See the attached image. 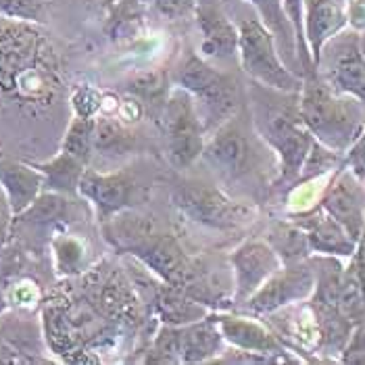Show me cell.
<instances>
[{"instance_id":"cell-1","label":"cell","mask_w":365,"mask_h":365,"mask_svg":"<svg viewBox=\"0 0 365 365\" xmlns=\"http://www.w3.org/2000/svg\"><path fill=\"white\" fill-rule=\"evenodd\" d=\"M103 238L119 255H128L153 272L159 280L186 290L190 297L211 307V286L197 261L186 253L180 240L155 220L128 209L101 224Z\"/></svg>"},{"instance_id":"cell-2","label":"cell","mask_w":365,"mask_h":365,"mask_svg":"<svg viewBox=\"0 0 365 365\" xmlns=\"http://www.w3.org/2000/svg\"><path fill=\"white\" fill-rule=\"evenodd\" d=\"M255 130L278 161L276 186L301 180V173L315 146V138L303 121L299 92H278L255 84L247 103Z\"/></svg>"},{"instance_id":"cell-3","label":"cell","mask_w":365,"mask_h":365,"mask_svg":"<svg viewBox=\"0 0 365 365\" xmlns=\"http://www.w3.org/2000/svg\"><path fill=\"white\" fill-rule=\"evenodd\" d=\"M365 103L340 94L317 71L305 76L299 107L313 138L338 155L353 148L365 128Z\"/></svg>"},{"instance_id":"cell-4","label":"cell","mask_w":365,"mask_h":365,"mask_svg":"<svg viewBox=\"0 0 365 365\" xmlns=\"http://www.w3.org/2000/svg\"><path fill=\"white\" fill-rule=\"evenodd\" d=\"M173 86L186 90L197 105L209 136L245 109L240 84L225 71L198 55L197 48L186 46L175 65L169 69Z\"/></svg>"},{"instance_id":"cell-5","label":"cell","mask_w":365,"mask_h":365,"mask_svg":"<svg viewBox=\"0 0 365 365\" xmlns=\"http://www.w3.org/2000/svg\"><path fill=\"white\" fill-rule=\"evenodd\" d=\"M236 28L238 63L251 82L278 92H301L305 78L286 65L274 34L259 19L257 13H242L236 21Z\"/></svg>"},{"instance_id":"cell-6","label":"cell","mask_w":365,"mask_h":365,"mask_svg":"<svg viewBox=\"0 0 365 365\" xmlns=\"http://www.w3.org/2000/svg\"><path fill=\"white\" fill-rule=\"evenodd\" d=\"M171 202L182 217L211 230H238L257 217L255 205L230 197L222 188L198 180L175 184Z\"/></svg>"},{"instance_id":"cell-7","label":"cell","mask_w":365,"mask_h":365,"mask_svg":"<svg viewBox=\"0 0 365 365\" xmlns=\"http://www.w3.org/2000/svg\"><path fill=\"white\" fill-rule=\"evenodd\" d=\"M259 138L249 109L232 117L220 130H215L205 144L202 159L227 182H240L261 165Z\"/></svg>"},{"instance_id":"cell-8","label":"cell","mask_w":365,"mask_h":365,"mask_svg":"<svg viewBox=\"0 0 365 365\" xmlns=\"http://www.w3.org/2000/svg\"><path fill=\"white\" fill-rule=\"evenodd\" d=\"M157 123L165 136L169 163L180 171L192 168L202 157L209 138L195 98L186 90L173 86Z\"/></svg>"},{"instance_id":"cell-9","label":"cell","mask_w":365,"mask_h":365,"mask_svg":"<svg viewBox=\"0 0 365 365\" xmlns=\"http://www.w3.org/2000/svg\"><path fill=\"white\" fill-rule=\"evenodd\" d=\"M80 197L94 213L96 222L105 224L128 209H136L144 197V188L128 169L96 171L88 168L80 182Z\"/></svg>"},{"instance_id":"cell-10","label":"cell","mask_w":365,"mask_h":365,"mask_svg":"<svg viewBox=\"0 0 365 365\" xmlns=\"http://www.w3.org/2000/svg\"><path fill=\"white\" fill-rule=\"evenodd\" d=\"M317 73L340 94L365 103V53L357 29L340 31L322 51Z\"/></svg>"},{"instance_id":"cell-11","label":"cell","mask_w":365,"mask_h":365,"mask_svg":"<svg viewBox=\"0 0 365 365\" xmlns=\"http://www.w3.org/2000/svg\"><path fill=\"white\" fill-rule=\"evenodd\" d=\"M315 290V269L311 259L286 263L242 305L251 315L269 317L297 303H307Z\"/></svg>"},{"instance_id":"cell-12","label":"cell","mask_w":365,"mask_h":365,"mask_svg":"<svg viewBox=\"0 0 365 365\" xmlns=\"http://www.w3.org/2000/svg\"><path fill=\"white\" fill-rule=\"evenodd\" d=\"M217 326L225 338V344L238 351H247L265 357L269 364H299L290 346L257 315H240L225 309L213 311Z\"/></svg>"},{"instance_id":"cell-13","label":"cell","mask_w":365,"mask_h":365,"mask_svg":"<svg viewBox=\"0 0 365 365\" xmlns=\"http://www.w3.org/2000/svg\"><path fill=\"white\" fill-rule=\"evenodd\" d=\"M234 272L232 305L242 307L255 292L269 280L282 265L280 255L265 238H247L227 255Z\"/></svg>"},{"instance_id":"cell-14","label":"cell","mask_w":365,"mask_h":365,"mask_svg":"<svg viewBox=\"0 0 365 365\" xmlns=\"http://www.w3.org/2000/svg\"><path fill=\"white\" fill-rule=\"evenodd\" d=\"M317 205L359 245L365 230V184L353 169H338Z\"/></svg>"},{"instance_id":"cell-15","label":"cell","mask_w":365,"mask_h":365,"mask_svg":"<svg viewBox=\"0 0 365 365\" xmlns=\"http://www.w3.org/2000/svg\"><path fill=\"white\" fill-rule=\"evenodd\" d=\"M192 17L198 31V55L211 63L238 58V28L222 0H198Z\"/></svg>"},{"instance_id":"cell-16","label":"cell","mask_w":365,"mask_h":365,"mask_svg":"<svg viewBox=\"0 0 365 365\" xmlns=\"http://www.w3.org/2000/svg\"><path fill=\"white\" fill-rule=\"evenodd\" d=\"M351 2L349 0H305L303 31L311 61L317 69L324 46L349 26Z\"/></svg>"},{"instance_id":"cell-17","label":"cell","mask_w":365,"mask_h":365,"mask_svg":"<svg viewBox=\"0 0 365 365\" xmlns=\"http://www.w3.org/2000/svg\"><path fill=\"white\" fill-rule=\"evenodd\" d=\"M292 222L303 227V232L307 234L313 255L351 259L357 253V240L319 205L311 211L292 215Z\"/></svg>"},{"instance_id":"cell-18","label":"cell","mask_w":365,"mask_h":365,"mask_svg":"<svg viewBox=\"0 0 365 365\" xmlns=\"http://www.w3.org/2000/svg\"><path fill=\"white\" fill-rule=\"evenodd\" d=\"M225 338L213 311L192 324L178 326L180 364H209L224 355Z\"/></svg>"},{"instance_id":"cell-19","label":"cell","mask_w":365,"mask_h":365,"mask_svg":"<svg viewBox=\"0 0 365 365\" xmlns=\"http://www.w3.org/2000/svg\"><path fill=\"white\" fill-rule=\"evenodd\" d=\"M0 188L17 217L44 192V175L29 161L0 157Z\"/></svg>"},{"instance_id":"cell-20","label":"cell","mask_w":365,"mask_h":365,"mask_svg":"<svg viewBox=\"0 0 365 365\" xmlns=\"http://www.w3.org/2000/svg\"><path fill=\"white\" fill-rule=\"evenodd\" d=\"M82 197H67L44 190L28 209L13 220V225H28V227H53L58 230L65 224L80 217V202Z\"/></svg>"},{"instance_id":"cell-21","label":"cell","mask_w":365,"mask_h":365,"mask_svg":"<svg viewBox=\"0 0 365 365\" xmlns=\"http://www.w3.org/2000/svg\"><path fill=\"white\" fill-rule=\"evenodd\" d=\"M259 15V19L267 26V29L274 34L276 44L280 48V55L284 56L286 65L303 76L301 58H299V42H297V31L294 26L282 4V0H242Z\"/></svg>"},{"instance_id":"cell-22","label":"cell","mask_w":365,"mask_h":365,"mask_svg":"<svg viewBox=\"0 0 365 365\" xmlns=\"http://www.w3.org/2000/svg\"><path fill=\"white\" fill-rule=\"evenodd\" d=\"M103 29L113 44H132L146 31V6L142 0H117L103 15Z\"/></svg>"},{"instance_id":"cell-23","label":"cell","mask_w":365,"mask_h":365,"mask_svg":"<svg viewBox=\"0 0 365 365\" xmlns=\"http://www.w3.org/2000/svg\"><path fill=\"white\" fill-rule=\"evenodd\" d=\"M29 163L44 175V190L67 195V197H80L82 175L90 168L84 161L76 159L65 150H58L48 161H29Z\"/></svg>"},{"instance_id":"cell-24","label":"cell","mask_w":365,"mask_h":365,"mask_svg":"<svg viewBox=\"0 0 365 365\" xmlns=\"http://www.w3.org/2000/svg\"><path fill=\"white\" fill-rule=\"evenodd\" d=\"M171 88H173L171 73H169V69H163V67L140 71L125 82V90L130 92L132 101H136L146 111L153 109L157 121H159V115L165 107V101H168Z\"/></svg>"},{"instance_id":"cell-25","label":"cell","mask_w":365,"mask_h":365,"mask_svg":"<svg viewBox=\"0 0 365 365\" xmlns=\"http://www.w3.org/2000/svg\"><path fill=\"white\" fill-rule=\"evenodd\" d=\"M51 251L58 278H76L90 269L88 245L71 232H65L61 227L55 230L51 238Z\"/></svg>"},{"instance_id":"cell-26","label":"cell","mask_w":365,"mask_h":365,"mask_svg":"<svg viewBox=\"0 0 365 365\" xmlns=\"http://www.w3.org/2000/svg\"><path fill=\"white\" fill-rule=\"evenodd\" d=\"M265 240L276 249V253L280 255L282 263H297V261H305L309 259L311 247L307 240V234L303 232V227L294 224L292 220L288 222H276L269 227Z\"/></svg>"},{"instance_id":"cell-27","label":"cell","mask_w":365,"mask_h":365,"mask_svg":"<svg viewBox=\"0 0 365 365\" xmlns=\"http://www.w3.org/2000/svg\"><path fill=\"white\" fill-rule=\"evenodd\" d=\"M136 148V136L115 117L98 115L94 123V150L105 157L128 155Z\"/></svg>"},{"instance_id":"cell-28","label":"cell","mask_w":365,"mask_h":365,"mask_svg":"<svg viewBox=\"0 0 365 365\" xmlns=\"http://www.w3.org/2000/svg\"><path fill=\"white\" fill-rule=\"evenodd\" d=\"M94 123H96V117H80V115H73L67 130H65V136L61 142V150L73 155L76 159L84 161L86 165H90L92 157H94Z\"/></svg>"},{"instance_id":"cell-29","label":"cell","mask_w":365,"mask_h":365,"mask_svg":"<svg viewBox=\"0 0 365 365\" xmlns=\"http://www.w3.org/2000/svg\"><path fill=\"white\" fill-rule=\"evenodd\" d=\"M51 0H0V19L44 26Z\"/></svg>"},{"instance_id":"cell-30","label":"cell","mask_w":365,"mask_h":365,"mask_svg":"<svg viewBox=\"0 0 365 365\" xmlns=\"http://www.w3.org/2000/svg\"><path fill=\"white\" fill-rule=\"evenodd\" d=\"M105 92L96 90L94 86H76L71 92V111L80 117H98L105 107Z\"/></svg>"},{"instance_id":"cell-31","label":"cell","mask_w":365,"mask_h":365,"mask_svg":"<svg viewBox=\"0 0 365 365\" xmlns=\"http://www.w3.org/2000/svg\"><path fill=\"white\" fill-rule=\"evenodd\" d=\"M294 31H297V42H299V58H301V67H303V78L315 73V65L311 61L309 48H307V42H305V31H303V6H305V0H282Z\"/></svg>"},{"instance_id":"cell-32","label":"cell","mask_w":365,"mask_h":365,"mask_svg":"<svg viewBox=\"0 0 365 365\" xmlns=\"http://www.w3.org/2000/svg\"><path fill=\"white\" fill-rule=\"evenodd\" d=\"M198 0H153L155 11L169 21H180L195 15Z\"/></svg>"},{"instance_id":"cell-33","label":"cell","mask_w":365,"mask_h":365,"mask_svg":"<svg viewBox=\"0 0 365 365\" xmlns=\"http://www.w3.org/2000/svg\"><path fill=\"white\" fill-rule=\"evenodd\" d=\"M13 220H15V215H13V209L9 205V198L0 188V253L6 247L9 236L13 232Z\"/></svg>"},{"instance_id":"cell-34","label":"cell","mask_w":365,"mask_h":365,"mask_svg":"<svg viewBox=\"0 0 365 365\" xmlns=\"http://www.w3.org/2000/svg\"><path fill=\"white\" fill-rule=\"evenodd\" d=\"M115 2H117V0H94V4L98 6V11H101L103 15H105V13H107V11L111 9Z\"/></svg>"},{"instance_id":"cell-35","label":"cell","mask_w":365,"mask_h":365,"mask_svg":"<svg viewBox=\"0 0 365 365\" xmlns=\"http://www.w3.org/2000/svg\"><path fill=\"white\" fill-rule=\"evenodd\" d=\"M351 4H355V6H359V9H365V0H355V2H351Z\"/></svg>"}]
</instances>
